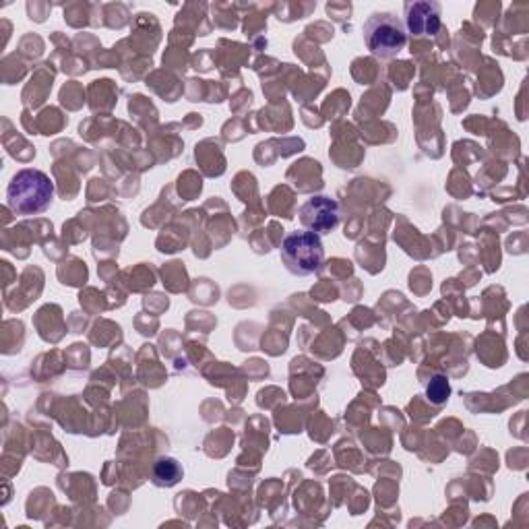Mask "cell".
Listing matches in <instances>:
<instances>
[{
  "instance_id": "cell-6",
  "label": "cell",
  "mask_w": 529,
  "mask_h": 529,
  "mask_svg": "<svg viewBox=\"0 0 529 529\" xmlns=\"http://www.w3.org/2000/svg\"><path fill=\"white\" fill-rule=\"evenodd\" d=\"M182 465L172 457H162L153 463L151 482L158 488H172L182 480Z\"/></svg>"
},
{
  "instance_id": "cell-1",
  "label": "cell",
  "mask_w": 529,
  "mask_h": 529,
  "mask_svg": "<svg viewBox=\"0 0 529 529\" xmlns=\"http://www.w3.org/2000/svg\"><path fill=\"white\" fill-rule=\"evenodd\" d=\"M54 193V182L46 172L25 168L19 170L7 186V205L17 215H38L52 205Z\"/></svg>"
},
{
  "instance_id": "cell-7",
  "label": "cell",
  "mask_w": 529,
  "mask_h": 529,
  "mask_svg": "<svg viewBox=\"0 0 529 529\" xmlns=\"http://www.w3.org/2000/svg\"><path fill=\"white\" fill-rule=\"evenodd\" d=\"M426 395L428 399L434 403V406H443V403L449 399L451 395V385L449 379L445 375H434L426 387Z\"/></svg>"
},
{
  "instance_id": "cell-2",
  "label": "cell",
  "mask_w": 529,
  "mask_h": 529,
  "mask_svg": "<svg viewBox=\"0 0 529 529\" xmlns=\"http://www.w3.org/2000/svg\"><path fill=\"white\" fill-rule=\"evenodd\" d=\"M282 261L292 275L306 277L323 267L325 248L315 232H290L282 242Z\"/></svg>"
},
{
  "instance_id": "cell-3",
  "label": "cell",
  "mask_w": 529,
  "mask_h": 529,
  "mask_svg": "<svg viewBox=\"0 0 529 529\" xmlns=\"http://www.w3.org/2000/svg\"><path fill=\"white\" fill-rule=\"evenodd\" d=\"M364 42L375 56L391 58L406 48L408 31L393 13H375L364 23Z\"/></svg>"
},
{
  "instance_id": "cell-5",
  "label": "cell",
  "mask_w": 529,
  "mask_h": 529,
  "mask_svg": "<svg viewBox=\"0 0 529 529\" xmlns=\"http://www.w3.org/2000/svg\"><path fill=\"white\" fill-rule=\"evenodd\" d=\"M441 29L439 3H408L406 5V31L412 36H434Z\"/></svg>"
},
{
  "instance_id": "cell-4",
  "label": "cell",
  "mask_w": 529,
  "mask_h": 529,
  "mask_svg": "<svg viewBox=\"0 0 529 529\" xmlns=\"http://www.w3.org/2000/svg\"><path fill=\"white\" fill-rule=\"evenodd\" d=\"M300 224L317 236L329 234L339 224V205L329 197H310L298 211Z\"/></svg>"
}]
</instances>
